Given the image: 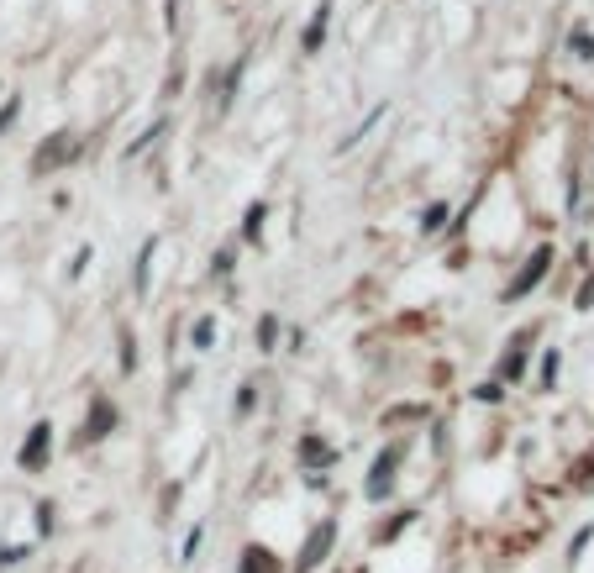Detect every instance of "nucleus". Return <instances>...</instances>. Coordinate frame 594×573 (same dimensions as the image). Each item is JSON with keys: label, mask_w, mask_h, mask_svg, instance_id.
Segmentation results:
<instances>
[{"label": "nucleus", "mask_w": 594, "mask_h": 573, "mask_svg": "<svg viewBox=\"0 0 594 573\" xmlns=\"http://www.w3.org/2000/svg\"><path fill=\"white\" fill-rule=\"evenodd\" d=\"M589 537H594V531H589V526H584V531H579V537H573V547H568V558H579V552H584V547H589Z\"/></svg>", "instance_id": "2eb2a0df"}, {"label": "nucleus", "mask_w": 594, "mask_h": 573, "mask_svg": "<svg viewBox=\"0 0 594 573\" xmlns=\"http://www.w3.org/2000/svg\"><path fill=\"white\" fill-rule=\"evenodd\" d=\"M326 547H332V526L321 521V526L311 531V542H305V552H300V573H311V568L326 558Z\"/></svg>", "instance_id": "7ed1b4c3"}, {"label": "nucleus", "mask_w": 594, "mask_h": 573, "mask_svg": "<svg viewBox=\"0 0 594 573\" xmlns=\"http://www.w3.org/2000/svg\"><path fill=\"white\" fill-rule=\"evenodd\" d=\"M111 421H116V411H111L106 400H95V416H90V426H85V442H100V437L111 432Z\"/></svg>", "instance_id": "39448f33"}, {"label": "nucleus", "mask_w": 594, "mask_h": 573, "mask_svg": "<svg viewBox=\"0 0 594 573\" xmlns=\"http://www.w3.org/2000/svg\"><path fill=\"white\" fill-rule=\"evenodd\" d=\"M242 237H248V242H258V237H263V206H253V211H248V221H242Z\"/></svg>", "instance_id": "9b49d317"}, {"label": "nucleus", "mask_w": 594, "mask_h": 573, "mask_svg": "<svg viewBox=\"0 0 594 573\" xmlns=\"http://www.w3.org/2000/svg\"><path fill=\"white\" fill-rule=\"evenodd\" d=\"M558 363H563L558 353H547V358H542V384H547V390H552V379H558Z\"/></svg>", "instance_id": "f8f14e48"}, {"label": "nucleus", "mask_w": 594, "mask_h": 573, "mask_svg": "<svg viewBox=\"0 0 594 573\" xmlns=\"http://www.w3.org/2000/svg\"><path fill=\"white\" fill-rule=\"evenodd\" d=\"M211 337H216V321H211V316H200V321H195V332H190V342L200 347V353H206Z\"/></svg>", "instance_id": "6e6552de"}, {"label": "nucleus", "mask_w": 594, "mask_h": 573, "mask_svg": "<svg viewBox=\"0 0 594 573\" xmlns=\"http://www.w3.org/2000/svg\"><path fill=\"white\" fill-rule=\"evenodd\" d=\"M521 368H526V353H510V358H505V374H510V379H516Z\"/></svg>", "instance_id": "dca6fc26"}, {"label": "nucleus", "mask_w": 594, "mask_h": 573, "mask_svg": "<svg viewBox=\"0 0 594 573\" xmlns=\"http://www.w3.org/2000/svg\"><path fill=\"white\" fill-rule=\"evenodd\" d=\"M389 468H395V453H384V458L374 463V479H368V495H384V489H389Z\"/></svg>", "instance_id": "423d86ee"}, {"label": "nucleus", "mask_w": 594, "mask_h": 573, "mask_svg": "<svg viewBox=\"0 0 594 573\" xmlns=\"http://www.w3.org/2000/svg\"><path fill=\"white\" fill-rule=\"evenodd\" d=\"M242 573H274V558L263 547H248V558H242Z\"/></svg>", "instance_id": "0eeeda50"}, {"label": "nucleus", "mask_w": 594, "mask_h": 573, "mask_svg": "<svg viewBox=\"0 0 594 573\" xmlns=\"http://www.w3.org/2000/svg\"><path fill=\"white\" fill-rule=\"evenodd\" d=\"M326 16H332V6H321V11H316V22H311V32H305V48H321V32H326Z\"/></svg>", "instance_id": "1a4fd4ad"}, {"label": "nucleus", "mask_w": 594, "mask_h": 573, "mask_svg": "<svg viewBox=\"0 0 594 573\" xmlns=\"http://www.w3.org/2000/svg\"><path fill=\"white\" fill-rule=\"evenodd\" d=\"M53 447V426H32L27 442H22V468H37L43 463V453Z\"/></svg>", "instance_id": "f03ea898"}, {"label": "nucleus", "mask_w": 594, "mask_h": 573, "mask_svg": "<svg viewBox=\"0 0 594 573\" xmlns=\"http://www.w3.org/2000/svg\"><path fill=\"white\" fill-rule=\"evenodd\" d=\"M442 221H447V206H432V211H426V221H421V227H426V232H442Z\"/></svg>", "instance_id": "ddd939ff"}, {"label": "nucleus", "mask_w": 594, "mask_h": 573, "mask_svg": "<svg viewBox=\"0 0 594 573\" xmlns=\"http://www.w3.org/2000/svg\"><path fill=\"white\" fill-rule=\"evenodd\" d=\"M64 158H74V137L69 132H58V142H48V148H37V169H53V163H64Z\"/></svg>", "instance_id": "20e7f679"}, {"label": "nucleus", "mask_w": 594, "mask_h": 573, "mask_svg": "<svg viewBox=\"0 0 594 573\" xmlns=\"http://www.w3.org/2000/svg\"><path fill=\"white\" fill-rule=\"evenodd\" d=\"M547 263H552V253H547V248H542V253H531V258H526V269L516 274V284H510V300H521V295L531 290V284H537V279L547 274Z\"/></svg>", "instance_id": "f257e3e1"}, {"label": "nucleus", "mask_w": 594, "mask_h": 573, "mask_svg": "<svg viewBox=\"0 0 594 573\" xmlns=\"http://www.w3.org/2000/svg\"><path fill=\"white\" fill-rule=\"evenodd\" d=\"M573 53H579V58H594V43H589V32H584V27L573 32Z\"/></svg>", "instance_id": "4468645a"}, {"label": "nucleus", "mask_w": 594, "mask_h": 573, "mask_svg": "<svg viewBox=\"0 0 594 573\" xmlns=\"http://www.w3.org/2000/svg\"><path fill=\"white\" fill-rule=\"evenodd\" d=\"M37 531H43V537L53 531V505H43V510H37Z\"/></svg>", "instance_id": "f3484780"}, {"label": "nucleus", "mask_w": 594, "mask_h": 573, "mask_svg": "<svg viewBox=\"0 0 594 573\" xmlns=\"http://www.w3.org/2000/svg\"><path fill=\"white\" fill-rule=\"evenodd\" d=\"M158 137H163V121H158V127H148V137H137V142H132V148H127V158H142V153H148Z\"/></svg>", "instance_id": "9d476101"}]
</instances>
